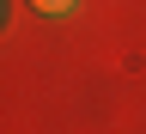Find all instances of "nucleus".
<instances>
[{
    "label": "nucleus",
    "instance_id": "nucleus-1",
    "mask_svg": "<svg viewBox=\"0 0 146 134\" xmlns=\"http://www.w3.org/2000/svg\"><path fill=\"white\" fill-rule=\"evenodd\" d=\"M31 6H36V12H67L73 0H31Z\"/></svg>",
    "mask_w": 146,
    "mask_h": 134
}]
</instances>
